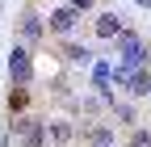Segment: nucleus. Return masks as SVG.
Returning <instances> with one entry per match:
<instances>
[{
	"mask_svg": "<svg viewBox=\"0 0 151 147\" xmlns=\"http://www.w3.org/2000/svg\"><path fill=\"white\" fill-rule=\"evenodd\" d=\"M59 55H63L67 63H92V50H88V46H80V42H63V46H59Z\"/></svg>",
	"mask_w": 151,
	"mask_h": 147,
	"instance_id": "obj_10",
	"label": "nucleus"
},
{
	"mask_svg": "<svg viewBox=\"0 0 151 147\" xmlns=\"http://www.w3.org/2000/svg\"><path fill=\"white\" fill-rule=\"evenodd\" d=\"M113 84H126V93L130 97H151V71L143 67H134V71H126V67H118L113 71Z\"/></svg>",
	"mask_w": 151,
	"mask_h": 147,
	"instance_id": "obj_4",
	"label": "nucleus"
},
{
	"mask_svg": "<svg viewBox=\"0 0 151 147\" xmlns=\"http://www.w3.org/2000/svg\"><path fill=\"white\" fill-rule=\"evenodd\" d=\"M76 122H67V118H50L46 122V139L55 143V147H67V143H76Z\"/></svg>",
	"mask_w": 151,
	"mask_h": 147,
	"instance_id": "obj_6",
	"label": "nucleus"
},
{
	"mask_svg": "<svg viewBox=\"0 0 151 147\" xmlns=\"http://www.w3.org/2000/svg\"><path fill=\"white\" fill-rule=\"evenodd\" d=\"M80 139H84L88 147H113V130H109V126H84Z\"/></svg>",
	"mask_w": 151,
	"mask_h": 147,
	"instance_id": "obj_8",
	"label": "nucleus"
},
{
	"mask_svg": "<svg viewBox=\"0 0 151 147\" xmlns=\"http://www.w3.org/2000/svg\"><path fill=\"white\" fill-rule=\"evenodd\" d=\"M25 105H29V93H25V88H13V93H9V114L21 118V114H25Z\"/></svg>",
	"mask_w": 151,
	"mask_h": 147,
	"instance_id": "obj_12",
	"label": "nucleus"
},
{
	"mask_svg": "<svg viewBox=\"0 0 151 147\" xmlns=\"http://www.w3.org/2000/svg\"><path fill=\"white\" fill-rule=\"evenodd\" d=\"M76 21H80V13H76L71 4H59L46 13V34H55V38H67V34L76 30Z\"/></svg>",
	"mask_w": 151,
	"mask_h": 147,
	"instance_id": "obj_5",
	"label": "nucleus"
},
{
	"mask_svg": "<svg viewBox=\"0 0 151 147\" xmlns=\"http://www.w3.org/2000/svg\"><path fill=\"white\" fill-rule=\"evenodd\" d=\"M21 147H50V139H46V126H42V122H34V130L21 139Z\"/></svg>",
	"mask_w": 151,
	"mask_h": 147,
	"instance_id": "obj_11",
	"label": "nucleus"
},
{
	"mask_svg": "<svg viewBox=\"0 0 151 147\" xmlns=\"http://www.w3.org/2000/svg\"><path fill=\"white\" fill-rule=\"evenodd\" d=\"M67 4H71V9H76V13H88V9H92V4H97V0H67Z\"/></svg>",
	"mask_w": 151,
	"mask_h": 147,
	"instance_id": "obj_15",
	"label": "nucleus"
},
{
	"mask_svg": "<svg viewBox=\"0 0 151 147\" xmlns=\"http://www.w3.org/2000/svg\"><path fill=\"white\" fill-rule=\"evenodd\" d=\"M76 109H84V114H101V109H105V101H101V97H84Z\"/></svg>",
	"mask_w": 151,
	"mask_h": 147,
	"instance_id": "obj_14",
	"label": "nucleus"
},
{
	"mask_svg": "<svg viewBox=\"0 0 151 147\" xmlns=\"http://www.w3.org/2000/svg\"><path fill=\"white\" fill-rule=\"evenodd\" d=\"M113 46H118V55H122V67H126V71H134L139 63H147V59H151V46L139 38L134 30H122L118 38H113Z\"/></svg>",
	"mask_w": 151,
	"mask_h": 147,
	"instance_id": "obj_1",
	"label": "nucleus"
},
{
	"mask_svg": "<svg viewBox=\"0 0 151 147\" xmlns=\"http://www.w3.org/2000/svg\"><path fill=\"white\" fill-rule=\"evenodd\" d=\"M9 80H13L17 88H25V84L34 80V59H29V46H21V42L9 50Z\"/></svg>",
	"mask_w": 151,
	"mask_h": 147,
	"instance_id": "obj_2",
	"label": "nucleus"
},
{
	"mask_svg": "<svg viewBox=\"0 0 151 147\" xmlns=\"http://www.w3.org/2000/svg\"><path fill=\"white\" fill-rule=\"evenodd\" d=\"M92 30H97V38H118V34H122L126 25H122V17L113 13V9H105V13H97V21H92Z\"/></svg>",
	"mask_w": 151,
	"mask_h": 147,
	"instance_id": "obj_7",
	"label": "nucleus"
},
{
	"mask_svg": "<svg viewBox=\"0 0 151 147\" xmlns=\"http://www.w3.org/2000/svg\"><path fill=\"white\" fill-rule=\"evenodd\" d=\"M17 38H21V46H42V38H46V21H42V13L25 9L21 21H17Z\"/></svg>",
	"mask_w": 151,
	"mask_h": 147,
	"instance_id": "obj_3",
	"label": "nucleus"
},
{
	"mask_svg": "<svg viewBox=\"0 0 151 147\" xmlns=\"http://www.w3.org/2000/svg\"><path fill=\"white\" fill-rule=\"evenodd\" d=\"M130 147H151V130L134 126V130H130Z\"/></svg>",
	"mask_w": 151,
	"mask_h": 147,
	"instance_id": "obj_13",
	"label": "nucleus"
},
{
	"mask_svg": "<svg viewBox=\"0 0 151 147\" xmlns=\"http://www.w3.org/2000/svg\"><path fill=\"white\" fill-rule=\"evenodd\" d=\"M109 114L118 118L122 126H130V130L139 126V114H134V105H126V101H109Z\"/></svg>",
	"mask_w": 151,
	"mask_h": 147,
	"instance_id": "obj_9",
	"label": "nucleus"
}]
</instances>
